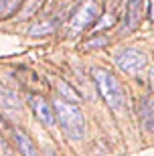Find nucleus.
I'll list each match as a JSON object with an SVG mask.
<instances>
[{"label":"nucleus","mask_w":154,"mask_h":156,"mask_svg":"<svg viewBox=\"0 0 154 156\" xmlns=\"http://www.w3.org/2000/svg\"><path fill=\"white\" fill-rule=\"evenodd\" d=\"M91 75H93V81H95V85H97V91L102 93L103 101L114 112H120L126 105V93H124L122 83L116 79V75L109 73L108 69H103V67H93Z\"/></svg>","instance_id":"1"},{"label":"nucleus","mask_w":154,"mask_h":156,"mask_svg":"<svg viewBox=\"0 0 154 156\" xmlns=\"http://www.w3.org/2000/svg\"><path fill=\"white\" fill-rule=\"evenodd\" d=\"M53 112L55 118L59 120L63 132L67 134L71 140H83L85 136V120L83 114L75 104H69L65 99H55L53 104Z\"/></svg>","instance_id":"2"},{"label":"nucleus","mask_w":154,"mask_h":156,"mask_svg":"<svg viewBox=\"0 0 154 156\" xmlns=\"http://www.w3.org/2000/svg\"><path fill=\"white\" fill-rule=\"evenodd\" d=\"M114 61L120 67V71L130 73V75L142 73L146 69V65H148V57L142 51H136V49H122V51H118Z\"/></svg>","instance_id":"3"},{"label":"nucleus","mask_w":154,"mask_h":156,"mask_svg":"<svg viewBox=\"0 0 154 156\" xmlns=\"http://www.w3.org/2000/svg\"><path fill=\"white\" fill-rule=\"evenodd\" d=\"M97 16H99V6H97V2L95 0H85V2L77 8V12L73 14L71 23H69V29H71V33H81V30L87 29Z\"/></svg>","instance_id":"4"},{"label":"nucleus","mask_w":154,"mask_h":156,"mask_svg":"<svg viewBox=\"0 0 154 156\" xmlns=\"http://www.w3.org/2000/svg\"><path fill=\"white\" fill-rule=\"evenodd\" d=\"M29 104L33 108L34 116L39 118V122H43L45 126H55V112L43 95H37V93L29 95Z\"/></svg>","instance_id":"5"},{"label":"nucleus","mask_w":154,"mask_h":156,"mask_svg":"<svg viewBox=\"0 0 154 156\" xmlns=\"http://www.w3.org/2000/svg\"><path fill=\"white\" fill-rule=\"evenodd\" d=\"M142 6L144 0H128L126 4V14H124V33H132L138 29V24L142 20Z\"/></svg>","instance_id":"6"},{"label":"nucleus","mask_w":154,"mask_h":156,"mask_svg":"<svg viewBox=\"0 0 154 156\" xmlns=\"http://www.w3.org/2000/svg\"><path fill=\"white\" fill-rule=\"evenodd\" d=\"M140 122L146 132L154 134V98L146 95L140 99Z\"/></svg>","instance_id":"7"},{"label":"nucleus","mask_w":154,"mask_h":156,"mask_svg":"<svg viewBox=\"0 0 154 156\" xmlns=\"http://www.w3.org/2000/svg\"><path fill=\"white\" fill-rule=\"evenodd\" d=\"M12 136H14L16 148L20 150V154H23V156H39L34 142L30 140V136L24 132V130H20V128H14V130H12Z\"/></svg>","instance_id":"8"},{"label":"nucleus","mask_w":154,"mask_h":156,"mask_svg":"<svg viewBox=\"0 0 154 156\" xmlns=\"http://www.w3.org/2000/svg\"><path fill=\"white\" fill-rule=\"evenodd\" d=\"M0 105L6 108V110H20V99L14 91H10L8 87H4L0 83Z\"/></svg>","instance_id":"9"},{"label":"nucleus","mask_w":154,"mask_h":156,"mask_svg":"<svg viewBox=\"0 0 154 156\" xmlns=\"http://www.w3.org/2000/svg\"><path fill=\"white\" fill-rule=\"evenodd\" d=\"M53 30H55V20H43V23L34 24L33 29L29 30V35L39 37V35H49V33H53Z\"/></svg>","instance_id":"10"},{"label":"nucleus","mask_w":154,"mask_h":156,"mask_svg":"<svg viewBox=\"0 0 154 156\" xmlns=\"http://www.w3.org/2000/svg\"><path fill=\"white\" fill-rule=\"evenodd\" d=\"M20 4H23V0H0V18L8 16L14 10H18Z\"/></svg>","instance_id":"11"},{"label":"nucleus","mask_w":154,"mask_h":156,"mask_svg":"<svg viewBox=\"0 0 154 156\" xmlns=\"http://www.w3.org/2000/svg\"><path fill=\"white\" fill-rule=\"evenodd\" d=\"M59 89H61V99H71V101H79V95L73 91V87L67 85L65 81H59Z\"/></svg>","instance_id":"12"},{"label":"nucleus","mask_w":154,"mask_h":156,"mask_svg":"<svg viewBox=\"0 0 154 156\" xmlns=\"http://www.w3.org/2000/svg\"><path fill=\"white\" fill-rule=\"evenodd\" d=\"M114 14H108V16H103L102 20H99V23H97V29H108V27H112V24H114Z\"/></svg>","instance_id":"13"},{"label":"nucleus","mask_w":154,"mask_h":156,"mask_svg":"<svg viewBox=\"0 0 154 156\" xmlns=\"http://www.w3.org/2000/svg\"><path fill=\"white\" fill-rule=\"evenodd\" d=\"M106 43H108L106 37H95V39H91L89 43H87V47H89V49H91V47H103Z\"/></svg>","instance_id":"14"},{"label":"nucleus","mask_w":154,"mask_h":156,"mask_svg":"<svg viewBox=\"0 0 154 156\" xmlns=\"http://www.w3.org/2000/svg\"><path fill=\"white\" fill-rule=\"evenodd\" d=\"M148 18L154 20V0H150V4H148Z\"/></svg>","instance_id":"15"},{"label":"nucleus","mask_w":154,"mask_h":156,"mask_svg":"<svg viewBox=\"0 0 154 156\" xmlns=\"http://www.w3.org/2000/svg\"><path fill=\"white\" fill-rule=\"evenodd\" d=\"M150 81H152V87H154V69L150 71Z\"/></svg>","instance_id":"16"},{"label":"nucleus","mask_w":154,"mask_h":156,"mask_svg":"<svg viewBox=\"0 0 154 156\" xmlns=\"http://www.w3.org/2000/svg\"><path fill=\"white\" fill-rule=\"evenodd\" d=\"M0 126H4V118H2V114H0Z\"/></svg>","instance_id":"17"}]
</instances>
